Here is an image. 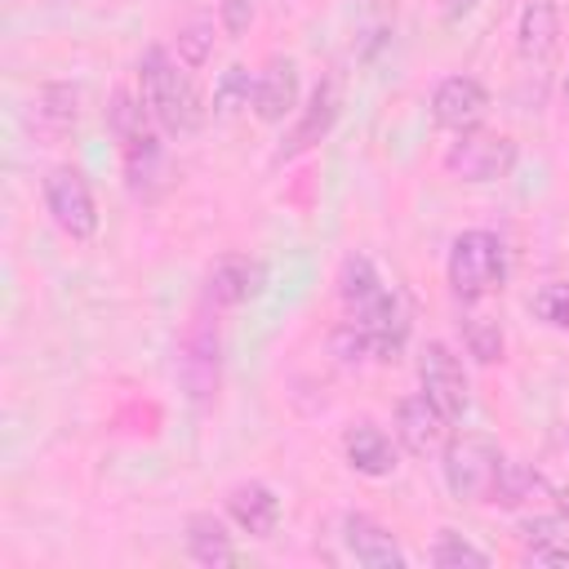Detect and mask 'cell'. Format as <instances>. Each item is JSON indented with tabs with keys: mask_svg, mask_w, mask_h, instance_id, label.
Instances as JSON below:
<instances>
[{
	"mask_svg": "<svg viewBox=\"0 0 569 569\" xmlns=\"http://www.w3.org/2000/svg\"><path fill=\"white\" fill-rule=\"evenodd\" d=\"M138 98L147 102L156 129H164L169 138H191L204 124V102H200L191 76L182 71V62H173V53L164 44L142 49V58H138Z\"/></svg>",
	"mask_w": 569,
	"mask_h": 569,
	"instance_id": "6da1fadb",
	"label": "cell"
},
{
	"mask_svg": "<svg viewBox=\"0 0 569 569\" xmlns=\"http://www.w3.org/2000/svg\"><path fill=\"white\" fill-rule=\"evenodd\" d=\"M445 276H449V289H453L458 302H480V298L498 293L502 280H507L502 240L485 227L458 231L453 244H449V258H445Z\"/></svg>",
	"mask_w": 569,
	"mask_h": 569,
	"instance_id": "7a4b0ae2",
	"label": "cell"
},
{
	"mask_svg": "<svg viewBox=\"0 0 569 569\" xmlns=\"http://www.w3.org/2000/svg\"><path fill=\"white\" fill-rule=\"evenodd\" d=\"M502 462L507 458H502V449H498L493 436H485V431H458V436L445 440V458H440L445 489L458 502H493Z\"/></svg>",
	"mask_w": 569,
	"mask_h": 569,
	"instance_id": "3957f363",
	"label": "cell"
},
{
	"mask_svg": "<svg viewBox=\"0 0 569 569\" xmlns=\"http://www.w3.org/2000/svg\"><path fill=\"white\" fill-rule=\"evenodd\" d=\"M445 169L462 182H498L516 169V142L498 129H458V138L445 151Z\"/></svg>",
	"mask_w": 569,
	"mask_h": 569,
	"instance_id": "277c9868",
	"label": "cell"
},
{
	"mask_svg": "<svg viewBox=\"0 0 569 569\" xmlns=\"http://www.w3.org/2000/svg\"><path fill=\"white\" fill-rule=\"evenodd\" d=\"M40 191H44V209L58 222L62 236H71V240H93L98 236V204H93V191H89L80 169L53 164L44 173Z\"/></svg>",
	"mask_w": 569,
	"mask_h": 569,
	"instance_id": "5b68a950",
	"label": "cell"
},
{
	"mask_svg": "<svg viewBox=\"0 0 569 569\" xmlns=\"http://www.w3.org/2000/svg\"><path fill=\"white\" fill-rule=\"evenodd\" d=\"M418 387L427 391V400L449 422H458L467 413V405H471L467 369H462V360L453 356L449 342H422V351H418Z\"/></svg>",
	"mask_w": 569,
	"mask_h": 569,
	"instance_id": "8992f818",
	"label": "cell"
},
{
	"mask_svg": "<svg viewBox=\"0 0 569 569\" xmlns=\"http://www.w3.org/2000/svg\"><path fill=\"white\" fill-rule=\"evenodd\" d=\"M338 116H342V84H338V76H320V80L311 84L307 102H302V116H298L293 133H289L284 147L276 151V160H293V156L311 151L316 142H325L329 129L338 124Z\"/></svg>",
	"mask_w": 569,
	"mask_h": 569,
	"instance_id": "52a82bcc",
	"label": "cell"
},
{
	"mask_svg": "<svg viewBox=\"0 0 569 569\" xmlns=\"http://www.w3.org/2000/svg\"><path fill=\"white\" fill-rule=\"evenodd\" d=\"M120 160H124V187L133 200H156L169 187V156L151 124L120 142Z\"/></svg>",
	"mask_w": 569,
	"mask_h": 569,
	"instance_id": "ba28073f",
	"label": "cell"
},
{
	"mask_svg": "<svg viewBox=\"0 0 569 569\" xmlns=\"http://www.w3.org/2000/svg\"><path fill=\"white\" fill-rule=\"evenodd\" d=\"M489 111V89L476 80V76H445L436 89H431V120L440 129H471L480 124Z\"/></svg>",
	"mask_w": 569,
	"mask_h": 569,
	"instance_id": "9c48e42d",
	"label": "cell"
},
{
	"mask_svg": "<svg viewBox=\"0 0 569 569\" xmlns=\"http://www.w3.org/2000/svg\"><path fill=\"white\" fill-rule=\"evenodd\" d=\"M396 440H400L409 453H418V458L445 449V440H449V418L427 400V391H413V396H405V400L396 405Z\"/></svg>",
	"mask_w": 569,
	"mask_h": 569,
	"instance_id": "30bf717a",
	"label": "cell"
},
{
	"mask_svg": "<svg viewBox=\"0 0 569 569\" xmlns=\"http://www.w3.org/2000/svg\"><path fill=\"white\" fill-rule=\"evenodd\" d=\"M351 320L369 333V347H373V360H396L409 342V311L400 302L396 289H387L378 302H369L365 311H351Z\"/></svg>",
	"mask_w": 569,
	"mask_h": 569,
	"instance_id": "8fae6325",
	"label": "cell"
},
{
	"mask_svg": "<svg viewBox=\"0 0 569 569\" xmlns=\"http://www.w3.org/2000/svg\"><path fill=\"white\" fill-rule=\"evenodd\" d=\"M253 116L262 124H280L284 116L298 111V62L293 58H271L253 76Z\"/></svg>",
	"mask_w": 569,
	"mask_h": 569,
	"instance_id": "7c38bea8",
	"label": "cell"
},
{
	"mask_svg": "<svg viewBox=\"0 0 569 569\" xmlns=\"http://www.w3.org/2000/svg\"><path fill=\"white\" fill-rule=\"evenodd\" d=\"M262 289V267L244 253H222L204 271V302L209 307H240Z\"/></svg>",
	"mask_w": 569,
	"mask_h": 569,
	"instance_id": "4fadbf2b",
	"label": "cell"
},
{
	"mask_svg": "<svg viewBox=\"0 0 569 569\" xmlns=\"http://www.w3.org/2000/svg\"><path fill=\"white\" fill-rule=\"evenodd\" d=\"M342 547H347L360 565H369V569H405V551H400V542L391 538V529L378 525V520L365 516V511L342 516Z\"/></svg>",
	"mask_w": 569,
	"mask_h": 569,
	"instance_id": "5bb4252c",
	"label": "cell"
},
{
	"mask_svg": "<svg viewBox=\"0 0 569 569\" xmlns=\"http://www.w3.org/2000/svg\"><path fill=\"white\" fill-rule=\"evenodd\" d=\"M342 453H347V462H351L360 476H369V480L391 476L396 462H400L391 436H387L378 422H351L347 436H342Z\"/></svg>",
	"mask_w": 569,
	"mask_h": 569,
	"instance_id": "9a60e30c",
	"label": "cell"
},
{
	"mask_svg": "<svg viewBox=\"0 0 569 569\" xmlns=\"http://www.w3.org/2000/svg\"><path fill=\"white\" fill-rule=\"evenodd\" d=\"M227 516L236 520L240 533L249 538H271L280 525V498L262 485V480H244L227 493Z\"/></svg>",
	"mask_w": 569,
	"mask_h": 569,
	"instance_id": "2e32d148",
	"label": "cell"
},
{
	"mask_svg": "<svg viewBox=\"0 0 569 569\" xmlns=\"http://www.w3.org/2000/svg\"><path fill=\"white\" fill-rule=\"evenodd\" d=\"M178 373L191 391V400H209L218 391V333L209 325H196L182 342V356H178Z\"/></svg>",
	"mask_w": 569,
	"mask_h": 569,
	"instance_id": "e0dca14e",
	"label": "cell"
},
{
	"mask_svg": "<svg viewBox=\"0 0 569 569\" xmlns=\"http://www.w3.org/2000/svg\"><path fill=\"white\" fill-rule=\"evenodd\" d=\"M560 40V9L556 0H525L516 22V49L525 62H547Z\"/></svg>",
	"mask_w": 569,
	"mask_h": 569,
	"instance_id": "ac0fdd59",
	"label": "cell"
},
{
	"mask_svg": "<svg viewBox=\"0 0 569 569\" xmlns=\"http://www.w3.org/2000/svg\"><path fill=\"white\" fill-rule=\"evenodd\" d=\"M187 556H191L200 569H227V565L240 560V551H236L227 525H222L218 516H209V511H196V516L187 520Z\"/></svg>",
	"mask_w": 569,
	"mask_h": 569,
	"instance_id": "d6986e66",
	"label": "cell"
},
{
	"mask_svg": "<svg viewBox=\"0 0 569 569\" xmlns=\"http://www.w3.org/2000/svg\"><path fill=\"white\" fill-rule=\"evenodd\" d=\"M382 293H387V284H382L373 258H365V253H347L342 267H338V298H342L347 316H351V311H365V307L378 302Z\"/></svg>",
	"mask_w": 569,
	"mask_h": 569,
	"instance_id": "ffe728a7",
	"label": "cell"
},
{
	"mask_svg": "<svg viewBox=\"0 0 569 569\" xmlns=\"http://www.w3.org/2000/svg\"><path fill=\"white\" fill-rule=\"evenodd\" d=\"M31 107H36L40 129H44L49 138H62V133L76 124V116H80V89H76V84H44Z\"/></svg>",
	"mask_w": 569,
	"mask_h": 569,
	"instance_id": "44dd1931",
	"label": "cell"
},
{
	"mask_svg": "<svg viewBox=\"0 0 569 569\" xmlns=\"http://www.w3.org/2000/svg\"><path fill=\"white\" fill-rule=\"evenodd\" d=\"M458 329H462V347H467V356H471V360H480V365L502 360L507 338H502V325H498L493 316L471 311V316H462V320H458Z\"/></svg>",
	"mask_w": 569,
	"mask_h": 569,
	"instance_id": "7402d4cb",
	"label": "cell"
},
{
	"mask_svg": "<svg viewBox=\"0 0 569 569\" xmlns=\"http://www.w3.org/2000/svg\"><path fill=\"white\" fill-rule=\"evenodd\" d=\"M253 102V76L236 62V67H227L222 76H218V84H213V116H236V111H244Z\"/></svg>",
	"mask_w": 569,
	"mask_h": 569,
	"instance_id": "603a6c76",
	"label": "cell"
},
{
	"mask_svg": "<svg viewBox=\"0 0 569 569\" xmlns=\"http://www.w3.org/2000/svg\"><path fill=\"white\" fill-rule=\"evenodd\" d=\"M431 565H440V569H485L489 556H485L476 542H467L462 533L440 529V538H436V547H431Z\"/></svg>",
	"mask_w": 569,
	"mask_h": 569,
	"instance_id": "cb8c5ba5",
	"label": "cell"
},
{
	"mask_svg": "<svg viewBox=\"0 0 569 569\" xmlns=\"http://www.w3.org/2000/svg\"><path fill=\"white\" fill-rule=\"evenodd\" d=\"M542 489V476L525 462H502V476H498V489H493V502L498 507H520L525 498H533Z\"/></svg>",
	"mask_w": 569,
	"mask_h": 569,
	"instance_id": "d4e9b609",
	"label": "cell"
},
{
	"mask_svg": "<svg viewBox=\"0 0 569 569\" xmlns=\"http://www.w3.org/2000/svg\"><path fill=\"white\" fill-rule=\"evenodd\" d=\"M178 62L187 67V71H196V67H204L209 62V53H213V22L209 18H191L182 31H178Z\"/></svg>",
	"mask_w": 569,
	"mask_h": 569,
	"instance_id": "484cf974",
	"label": "cell"
},
{
	"mask_svg": "<svg viewBox=\"0 0 569 569\" xmlns=\"http://www.w3.org/2000/svg\"><path fill=\"white\" fill-rule=\"evenodd\" d=\"M529 307H533V316H538L542 325H551V329L569 333V284H560V280L538 284V289H533V298H529Z\"/></svg>",
	"mask_w": 569,
	"mask_h": 569,
	"instance_id": "4316f807",
	"label": "cell"
},
{
	"mask_svg": "<svg viewBox=\"0 0 569 569\" xmlns=\"http://www.w3.org/2000/svg\"><path fill=\"white\" fill-rule=\"evenodd\" d=\"M329 347H333V356L342 360V365H360V360H373V347H369V333L347 316L338 329H333V338H329Z\"/></svg>",
	"mask_w": 569,
	"mask_h": 569,
	"instance_id": "83f0119b",
	"label": "cell"
},
{
	"mask_svg": "<svg viewBox=\"0 0 569 569\" xmlns=\"http://www.w3.org/2000/svg\"><path fill=\"white\" fill-rule=\"evenodd\" d=\"M520 542L525 547H547V542H569V516H529L520 525Z\"/></svg>",
	"mask_w": 569,
	"mask_h": 569,
	"instance_id": "f1b7e54d",
	"label": "cell"
},
{
	"mask_svg": "<svg viewBox=\"0 0 569 569\" xmlns=\"http://www.w3.org/2000/svg\"><path fill=\"white\" fill-rule=\"evenodd\" d=\"M249 22H253V0H218V27H222L231 40L244 36Z\"/></svg>",
	"mask_w": 569,
	"mask_h": 569,
	"instance_id": "f546056e",
	"label": "cell"
},
{
	"mask_svg": "<svg viewBox=\"0 0 569 569\" xmlns=\"http://www.w3.org/2000/svg\"><path fill=\"white\" fill-rule=\"evenodd\" d=\"M529 565H569V542H547V547H525Z\"/></svg>",
	"mask_w": 569,
	"mask_h": 569,
	"instance_id": "4dcf8cb0",
	"label": "cell"
},
{
	"mask_svg": "<svg viewBox=\"0 0 569 569\" xmlns=\"http://www.w3.org/2000/svg\"><path fill=\"white\" fill-rule=\"evenodd\" d=\"M476 4H480V0H445V22H462V18H471Z\"/></svg>",
	"mask_w": 569,
	"mask_h": 569,
	"instance_id": "1f68e13d",
	"label": "cell"
},
{
	"mask_svg": "<svg viewBox=\"0 0 569 569\" xmlns=\"http://www.w3.org/2000/svg\"><path fill=\"white\" fill-rule=\"evenodd\" d=\"M556 507H560V516H569V489H556Z\"/></svg>",
	"mask_w": 569,
	"mask_h": 569,
	"instance_id": "d6a6232c",
	"label": "cell"
},
{
	"mask_svg": "<svg viewBox=\"0 0 569 569\" xmlns=\"http://www.w3.org/2000/svg\"><path fill=\"white\" fill-rule=\"evenodd\" d=\"M560 89H565V102H569V71H565V84Z\"/></svg>",
	"mask_w": 569,
	"mask_h": 569,
	"instance_id": "836d02e7",
	"label": "cell"
}]
</instances>
